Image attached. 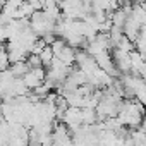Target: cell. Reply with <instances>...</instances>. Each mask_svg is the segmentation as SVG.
Segmentation results:
<instances>
[{
    "mask_svg": "<svg viewBox=\"0 0 146 146\" xmlns=\"http://www.w3.org/2000/svg\"><path fill=\"white\" fill-rule=\"evenodd\" d=\"M23 79H24V83H26V86L29 90H36L38 86H41L45 83V79H46V70H45V67L31 69Z\"/></svg>",
    "mask_w": 146,
    "mask_h": 146,
    "instance_id": "cell-1",
    "label": "cell"
},
{
    "mask_svg": "<svg viewBox=\"0 0 146 146\" xmlns=\"http://www.w3.org/2000/svg\"><path fill=\"white\" fill-rule=\"evenodd\" d=\"M139 129H143L144 132H146V113H144V119H143V122H141V127Z\"/></svg>",
    "mask_w": 146,
    "mask_h": 146,
    "instance_id": "cell-4",
    "label": "cell"
},
{
    "mask_svg": "<svg viewBox=\"0 0 146 146\" xmlns=\"http://www.w3.org/2000/svg\"><path fill=\"white\" fill-rule=\"evenodd\" d=\"M40 58H41V62H43L45 67H48V65L52 64V60L55 58V53H53V50H52L50 45H46V46L43 48V52L40 53Z\"/></svg>",
    "mask_w": 146,
    "mask_h": 146,
    "instance_id": "cell-3",
    "label": "cell"
},
{
    "mask_svg": "<svg viewBox=\"0 0 146 146\" xmlns=\"http://www.w3.org/2000/svg\"><path fill=\"white\" fill-rule=\"evenodd\" d=\"M11 72L16 76V78H24L28 72L31 70V67H29V64H28V60H23V62H16V64H12L11 67Z\"/></svg>",
    "mask_w": 146,
    "mask_h": 146,
    "instance_id": "cell-2",
    "label": "cell"
},
{
    "mask_svg": "<svg viewBox=\"0 0 146 146\" xmlns=\"http://www.w3.org/2000/svg\"><path fill=\"white\" fill-rule=\"evenodd\" d=\"M141 78H143V79H144V81H146V69H144V70H143V72H141Z\"/></svg>",
    "mask_w": 146,
    "mask_h": 146,
    "instance_id": "cell-5",
    "label": "cell"
}]
</instances>
